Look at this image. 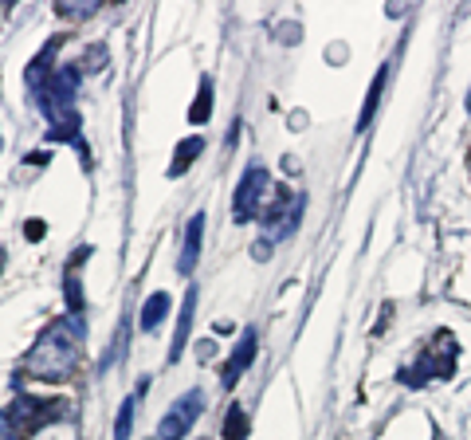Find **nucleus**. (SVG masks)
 <instances>
[{
	"label": "nucleus",
	"instance_id": "obj_9",
	"mask_svg": "<svg viewBox=\"0 0 471 440\" xmlns=\"http://www.w3.org/2000/svg\"><path fill=\"white\" fill-rule=\"evenodd\" d=\"M197 153H205V138H185L181 142V146H177V161L169 165V177H181L185 170H188V165H193L197 161Z\"/></svg>",
	"mask_w": 471,
	"mask_h": 440
},
{
	"label": "nucleus",
	"instance_id": "obj_6",
	"mask_svg": "<svg viewBox=\"0 0 471 440\" xmlns=\"http://www.w3.org/2000/svg\"><path fill=\"white\" fill-rule=\"evenodd\" d=\"M255 350H259V338H255V330H244V338H240V347H236V354L228 358V366H224V386H236L240 382V374L247 370V366L255 362Z\"/></svg>",
	"mask_w": 471,
	"mask_h": 440
},
{
	"label": "nucleus",
	"instance_id": "obj_4",
	"mask_svg": "<svg viewBox=\"0 0 471 440\" xmlns=\"http://www.w3.org/2000/svg\"><path fill=\"white\" fill-rule=\"evenodd\" d=\"M299 217H303V197L275 193V200H271L267 212H264V240L279 244L283 236H291V229L299 224Z\"/></svg>",
	"mask_w": 471,
	"mask_h": 440
},
{
	"label": "nucleus",
	"instance_id": "obj_5",
	"mask_svg": "<svg viewBox=\"0 0 471 440\" xmlns=\"http://www.w3.org/2000/svg\"><path fill=\"white\" fill-rule=\"evenodd\" d=\"M205 212H197V217H188V229H185V248H181V259H177V271L181 276H193L197 259H200V240H205Z\"/></svg>",
	"mask_w": 471,
	"mask_h": 440
},
{
	"label": "nucleus",
	"instance_id": "obj_15",
	"mask_svg": "<svg viewBox=\"0 0 471 440\" xmlns=\"http://www.w3.org/2000/svg\"><path fill=\"white\" fill-rule=\"evenodd\" d=\"M63 16H91V12H99V5H59Z\"/></svg>",
	"mask_w": 471,
	"mask_h": 440
},
{
	"label": "nucleus",
	"instance_id": "obj_8",
	"mask_svg": "<svg viewBox=\"0 0 471 440\" xmlns=\"http://www.w3.org/2000/svg\"><path fill=\"white\" fill-rule=\"evenodd\" d=\"M165 311H169V295H165V291H153L149 299H146V307H141V315H138L141 330H158L161 318H165Z\"/></svg>",
	"mask_w": 471,
	"mask_h": 440
},
{
	"label": "nucleus",
	"instance_id": "obj_2",
	"mask_svg": "<svg viewBox=\"0 0 471 440\" xmlns=\"http://www.w3.org/2000/svg\"><path fill=\"white\" fill-rule=\"evenodd\" d=\"M267 193H271V173L264 170V165H252L240 185H236V197H232V220L236 224H247L259 217V209L267 205Z\"/></svg>",
	"mask_w": 471,
	"mask_h": 440
},
{
	"label": "nucleus",
	"instance_id": "obj_3",
	"mask_svg": "<svg viewBox=\"0 0 471 440\" xmlns=\"http://www.w3.org/2000/svg\"><path fill=\"white\" fill-rule=\"evenodd\" d=\"M200 413H205V394H200V389H188V394L177 397L173 409L161 417V425H158V440H185V433L197 425Z\"/></svg>",
	"mask_w": 471,
	"mask_h": 440
},
{
	"label": "nucleus",
	"instance_id": "obj_1",
	"mask_svg": "<svg viewBox=\"0 0 471 440\" xmlns=\"http://www.w3.org/2000/svg\"><path fill=\"white\" fill-rule=\"evenodd\" d=\"M79 342H82V323H75V315L55 318L47 327V335L35 342V350L28 354V370L40 382H63L79 362Z\"/></svg>",
	"mask_w": 471,
	"mask_h": 440
},
{
	"label": "nucleus",
	"instance_id": "obj_13",
	"mask_svg": "<svg viewBox=\"0 0 471 440\" xmlns=\"http://www.w3.org/2000/svg\"><path fill=\"white\" fill-rule=\"evenodd\" d=\"M244 436H247V417L240 406H232L228 421H224V440H244Z\"/></svg>",
	"mask_w": 471,
	"mask_h": 440
},
{
	"label": "nucleus",
	"instance_id": "obj_14",
	"mask_svg": "<svg viewBox=\"0 0 471 440\" xmlns=\"http://www.w3.org/2000/svg\"><path fill=\"white\" fill-rule=\"evenodd\" d=\"M67 303H71V311H82V288H79L75 276L67 279Z\"/></svg>",
	"mask_w": 471,
	"mask_h": 440
},
{
	"label": "nucleus",
	"instance_id": "obj_11",
	"mask_svg": "<svg viewBox=\"0 0 471 440\" xmlns=\"http://www.w3.org/2000/svg\"><path fill=\"white\" fill-rule=\"evenodd\" d=\"M208 114H212V79H200L197 103L188 106V122L200 126V122H208Z\"/></svg>",
	"mask_w": 471,
	"mask_h": 440
},
{
	"label": "nucleus",
	"instance_id": "obj_16",
	"mask_svg": "<svg viewBox=\"0 0 471 440\" xmlns=\"http://www.w3.org/2000/svg\"><path fill=\"white\" fill-rule=\"evenodd\" d=\"M0 440H16V425L8 421V413H0Z\"/></svg>",
	"mask_w": 471,
	"mask_h": 440
},
{
	"label": "nucleus",
	"instance_id": "obj_17",
	"mask_svg": "<svg viewBox=\"0 0 471 440\" xmlns=\"http://www.w3.org/2000/svg\"><path fill=\"white\" fill-rule=\"evenodd\" d=\"M271 248H275V244H267L264 236H259V240L252 244V256H255V259H267V256H271Z\"/></svg>",
	"mask_w": 471,
	"mask_h": 440
},
{
	"label": "nucleus",
	"instance_id": "obj_12",
	"mask_svg": "<svg viewBox=\"0 0 471 440\" xmlns=\"http://www.w3.org/2000/svg\"><path fill=\"white\" fill-rule=\"evenodd\" d=\"M130 429H134V397H126L118 406V417H114V440H130Z\"/></svg>",
	"mask_w": 471,
	"mask_h": 440
},
{
	"label": "nucleus",
	"instance_id": "obj_10",
	"mask_svg": "<svg viewBox=\"0 0 471 440\" xmlns=\"http://www.w3.org/2000/svg\"><path fill=\"white\" fill-rule=\"evenodd\" d=\"M385 79H389V67L377 71V79H373V87L370 94H365V106H361V118H358V130H365L373 122V114H377V103H381V91H385Z\"/></svg>",
	"mask_w": 471,
	"mask_h": 440
},
{
	"label": "nucleus",
	"instance_id": "obj_7",
	"mask_svg": "<svg viewBox=\"0 0 471 440\" xmlns=\"http://www.w3.org/2000/svg\"><path fill=\"white\" fill-rule=\"evenodd\" d=\"M193 315H197V288H188L185 291V307H181V315H177V335H173V347H169V362H181L188 330H193Z\"/></svg>",
	"mask_w": 471,
	"mask_h": 440
}]
</instances>
